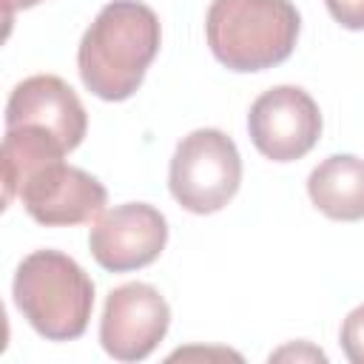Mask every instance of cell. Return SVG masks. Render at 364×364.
Listing matches in <instances>:
<instances>
[{"mask_svg": "<svg viewBox=\"0 0 364 364\" xmlns=\"http://www.w3.org/2000/svg\"><path fill=\"white\" fill-rule=\"evenodd\" d=\"M282 358H313V361H324L327 355L310 344H290V347H282L279 353L270 355V361H282Z\"/></svg>", "mask_w": 364, "mask_h": 364, "instance_id": "5bb4252c", "label": "cell"}, {"mask_svg": "<svg viewBox=\"0 0 364 364\" xmlns=\"http://www.w3.org/2000/svg\"><path fill=\"white\" fill-rule=\"evenodd\" d=\"M14 304L48 341L80 338L94 310V282L60 250L28 253L14 276Z\"/></svg>", "mask_w": 364, "mask_h": 364, "instance_id": "3957f363", "label": "cell"}, {"mask_svg": "<svg viewBox=\"0 0 364 364\" xmlns=\"http://www.w3.org/2000/svg\"><path fill=\"white\" fill-rule=\"evenodd\" d=\"M68 151L57 136L37 125L6 128L3 136V205H11L20 185L43 165L63 159Z\"/></svg>", "mask_w": 364, "mask_h": 364, "instance_id": "8fae6325", "label": "cell"}, {"mask_svg": "<svg viewBox=\"0 0 364 364\" xmlns=\"http://www.w3.org/2000/svg\"><path fill=\"white\" fill-rule=\"evenodd\" d=\"M307 193L330 219H364V159L353 154H333L321 159L307 176Z\"/></svg>", "mask_w": 364, "mask_h": 364, "instance_id": "30bf717a", "label": "cell"}, {"mask_svg": "<svg viewBox=\"0 0 364 364\" xmlns=\"http://www.w3.org/2000/svg\"><path fill=\"white\" fill-rule=\"evenodd\" d=\"M171 307L156 287L128 282L108 293L100 318V341L117 361H142L165 338Z\"/></svg>", "mask_w": 364, "mask_h": 364, "instance_id": "8992f818", "label": "cell"}, {"mask_svg": "<svg viewBox=\"0 0 364 364\" xmlns=\"http://www.w3.org/2000/svg\"><path fill=\"white\" fill-rule=\"evenodd\" d=\"M247 131L259 154L273 162H293L318 142L321 114L304 88L276 85L250 105Z\"/></svg>", "mask_w": 364, "mask_h": 364, "instance_id": "5b68a950", "label": "cell"}, {"mask_svg": "<svg viewBox=\"0 0 364 364\" xmlns=\"http://www.w3.org/2000/svg\"><path fill=\"white\" fill-rule=\"evenodd\" d=\"M327 11L344 26V28H364V0H324Z\"/></svg>", "mask_w": 364, "mask_h": 364, "instance_id": "4fadbf2b", "label": "cell"}, {"mask_svg": "<svg viewBox=\"0 0 364 364\" xmlns=\"http://www.w3.org/2000/svg\"><path fill=\"white\" fill-rule=\"evenodd\" d=\"M37 125L57 136L65 151H74L88 128L85 108L74 88L54 74H34L23 80L6 105V128Z\"/></svg>", "mask_w": 364, "mask_h": 364, "instance_id": "9c48e42d", "label": "cell"}, {"mask_svg": "<svg viewBox=\"0 0 364 364\" xmlns=\"http://www.w3.org/2000/svg\"><path fill=\"white\" fill-rule=\"evenodd\" d=\"M159 17L139 0H114L100 9L80 40L77 68L85 88L108 102L128 100L159 51Z\"/></svg>", "mask_w": 364, "mask_h": 364, "instance_id": "6da1fadb", "label": "cell"}, {"mask_svg": "<svg viewBox=\"0 0 364 364\" xmlns=\"http://www.w3.org/2000/svg\"><path fill=\"white\" fill-rule=\"evenodd\" d=\"M168 242L165 216L145 202L117 205L102 213L88 236L91 256L111 273H125L151 264Z\"/></svg>", "mask_w": 364, "mask_h": 364, "instance_id": "ba28073f", "label": "cell"}, {"mask_svg": "<svg viewBox=\"0 0 364 364\" xmlns=\"http://www.w3.org/2000/svg\"><path fill=\"white\" fill-rule=\"evenodd\" d=\"M299 23L290 0H213L205 34L213 57L230 71H264L293 54Z\"/></svg>", "mask_w": 364, "mask_h": 364, "instance_id": "7a4b0ae2", "label": "cell"}, {"mask_svg": "<svg viewBox=\"0 0 364 364\" xmlns=\"http://www.w3.org/2000/svg\"><path fill=\"white\" fill-rule=\"evenodd\" d=\"M341 350L353 364H364V304L355 307L341 324Z\"/></svg>", "mask_w": 364, "mask_h": 364, "instance_id": "7c38bea8", "label": "cell"}, {"mask_svg": "<svg viewBox=\"0 0 364 364\" xmlns=\"http://www.w3.org/2000/svg\"><path fill=\"white\" fill-rule=\"evenodd\" d=\"M37 3H43V0H6V20L11 23L14 9H31V6H37Z\"/></svg>", "mask_w": 364, "mask_h": 364, "instance_id": "9a60e30c", "label": "cell"}, {"mask_svg": "<svg viewBox=\"0 0 364 364\" xmlns=\"http://www.w3.org/2000/svg\"><path fill=\"white\" fill-rule=\"evenodd\" d=\"M242 159L233 139L216 128H199L182 136L173 151L168 188L191 213H216L239 191Z\"/></svg>", "mask_w": 364, "mask_h": 364, "instance_id": "277c9868", "label": "cell"}, {"mask_svg": "<svg viewBox=\"0 0 364 364\" xmlns=\"http://www.w3.org/2000/svg\"><path fill=\"white\" fill-rule=\"evenodd\" d=\"M17 196L26 213L46 228L97 222L108 202V193L97 176L65 165L63 159L37 168L20 185Z\"/></svg>", "mask_w": 364, "mask_h": 364, "instance_id": "52a82bcc", "label": "cell"}]
</instances>
